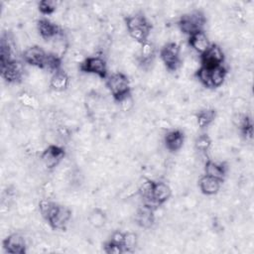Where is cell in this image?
<instances>
[{
    "instance_id": "6da1fadb",
    "label": "cell",
    "mask_w": 254,
    "mask_h": 254,
    "mask_svg": "<svg viewBox=\"0 0 254 254\" xmlns=\"http://www.w3.org/2000/svg\"><path fill=\"white\" fill-rule=\"evenodd\" d=\"M105 85L116 102H119L131 93L130 79L127 74L121 71L111 73L107 77Z\"/></svg>"
},
{
    "instance_id": "7a4b0ae2",
    "label": "cell",
    "mask_w": 254,
    "mask_h": 254,
    "mask_svg": "<svg viewBox=\"0 0 254 254\" xmlns=\"http://www.w3.org/2000/svg\"><path fill=\"white\" fill-rule=\"evenodd\" d=\"M205 23V14L201 10H193L180 17L178 21V29L182 34L190 37L198 31H203Z\"/></svg>"
},
{
    "instance_id": "3957f363",
    "label": "cell",
    "mask_w": 254,
    "mask_h": 254,
    "mask_svg": "<svg viewBox=\"0 0 254 254\" xmlns=\"http://www.w3.org/2000/svg\"><path fill=\"white\" fill-rule=\"evenodd\" d=\"M160 58L169 71H177L182 64L181 51L178 43L168 42L160 51Z\"/></svg>"
},
{
    "instance_id": "277c9868",
    "label": "cell",
    "mask_w": 254,
    "mask_h": 254,
    "mask_svg": "<svg viewBox=\"0 0 254 254\" xmlns=\"http://www.w3.org/2000/svg\"><path fill=\"white\" fill-rule=\"evenodd\" d=\"M65 157L64 149L57 144L48 145L40 154V163L46 170H54Z\"/></svg>"
},
{
    "instance_id": "5b68a950",
    "label": "cell",
    "mask_w": 254,
    "mask_h": 254,
    "mask_svg": "<svg viewBox=\"0 0 254 254\" xmlns=\"http://www.w3.org/2000/svg\"><path fill=\"white\" fill-rule=\"evenodd\" d=\"M107 63L101 56H90L78 65V70L87 74H93L100 78L107 77Z\"/></svg>"
},
{
    "instance_id": "8992f818",
    "label": "cell",
    "mask_w": 254,
    "mask_h": 254,
    "mask_svg": "<svg viewBox=\"0 0 254 254\" xmlns=\"http://www.w3.org/2000/svg\"><path fill=\"white\" fill-rule=\"evenodd\" d=\"M225 56L221 47L217 44H210L207 50L199 56V64L202 66L212 68L218 65H222Z\"/></svg>"
},
{
    "instance_id": "52a82bcc",
    "label": "cell",
    "mask_w": 254,
    "mask_h": 254,
    "mask_svg": "<svg viewBox=\"0 0 254 254\" xmlns=\"http://www.w3.org/2000/svg\"><path fill=\"white\" fill-rule=\"evenodd\" d=\"M25 74V67L22 63L11 60L1 64V75L8 83H18Z\"/></svg>"
},
{
    "instance_id": "ba28073f",
    "label": "cell",
    "mask_w": 254,
    "mask_h": 254,
    "mask_svg": "<svg viewBox=\"0 0 254 254\" xmlns=\"http://www.w3.org/2000/svg\"><path fill=\"white\" fill-rule=\"evenodd\" d=\"M48 53L44 51V49L38 45H33L24 50L22 53L23 61L32 65L33 67L44 69Z\"/></svg>"
},
{
    "instance_id": "9c48e42d",
    "label": "cell",
    "mask_w": 254,
    "mask_h": 254,
    "mask_svg": "<svg viewBox=\"0 0 254 254\" xmlns=\"http://www.w3.org/2000/svg\"><path fill=\"white\" fill-rule=\"evenodd\" d=\"M71 214L72 211L69 207L60 204L47 222L54 230H64L71 219Z\"/></svg>"
},
{
    "instance_id": "30bf717a",
    "label": "cell",
    "mask_w": 254,
    "mask_h": 254,
    "mask_svg": "<svg viewBox=\"0 0 254 254\" xmlns=\"http://www.w3.org/2000/svg\"><path fill=\"white\" fill-rule=\"evenodd\" d=\"M26 239L21 233H11L3 240V248L8 253L23 254L26 252Z\"/></svg>"
},
{
    "instance_id": "8fae6325",
    "label": "cell",
    "mask_w": 254,
    "mask_h": 254,
    "mask_svg": "<svg viewBox=\"0 0 254 254\" xmlns=\"http://www.w3.org/2000/svg\"><path fill=\"white\" fill-rule=\"evenodd\" d=\"M37 32L39 33V36L46 40H53L55 37H57L60 33H62V29L60 26L48 19H39L36 24Z\"/></svg>"
},
{
    "instance_id": "7c38bea8",
    "label": "cell",
    "mask_w": 254,
    "mask_h": 254,
    "mask_svg": "<svg viewBox=\"0 0 254 254\" xmlns=\"http://www.w3.org/2000/svg\"><path fill=\"white\" fill-rule=\"evenodd\" d=\"M185 143V134L179 129L167 131L164 137V144L168 151L178 152L182 150Z\"/></svg>"
},
{
    "instance_id": "4fadbf2b",
    "label": "cell",
    "mask_w": 254,
    "mask_h": 254,
    "mask_svg": "<svg viewBox=\"0 0 254 254\" xmlns=\"http://www.w3.org/2000/svg\"><path fill=\"white\" fill-rule=\"evenodd\" d=\"M69 83H70L69 75L65 70L62 68L52 74L49 85L51 89L55 92H64L68 88Z\"/></svg>"
},
{
    "instance_id": "5bb4252c",
    "label": "cell",
    "mask_w": 254,
    "mask_h": 254,
    "mask_svg": "<svg viewBox=\"0 0 254 254\" xmlns=\"http://www.w3.org/2000/svg\"><path fill=\"white\" fill-rule=\"evenodd\" d=\"M223 181L203 175L198 180V188L200 191L205 195H214L219 192Z\"/></svg>"
},
{
    "instance_id": "9a60e30c",
    "label": "cell",
    "mask_w": 254,
    "mask_h": 254,
    "mask_svg": "<svg viewBox=\"0 0 254 254\" xmlns=\"http://www.w3.org/2000/svg\"><path fill=\"white\" fill-rule=\"evenodd\" d=\"M155 211L145 205L140 206L135 212L136 224L144 229L151 228L155 222Z\"/></svg>"
},
{
    "instance_id": "2e32d148",
    "label": "cell",
    "mask_w": 254,
    "mask_h": 254,
    "mask_svg": "<svg viewBox=\"0 0 254 254\" xmlns=\"http://www.w3.org/2000/svg\"><path fill=\"white\" fill-rule=\"evenodd\" d=\"M173 194V190L170 185L163 181H154L153 186V198L159 203L164 204L167 202Z\"/></svg>"
},
{
    "instance_id": "e0dca14e",
    "label": "cell",
    "mask_w": 254,
    "mask_h": 254,
    "mask_svg": "<svg viewBox=\"0 0 254 254\" xmlns=\"http://www.w3.org/2000/svg\"><path fill=\"white\" fill-rule=\"evenodd\" d=\"M51 47L52 51L50 53L63 60L70 48V43L68 38L62 32L52 40Z\"/></svg>"
},
{
    "instance_id": "ac0fdd59",
    "label": "cell",
    "mask_w": 254,
    "mask_h": 254,
    "mask_svg": "<svg viewBox=\"0 0 254 254\" xmlns=\"http://www.w3.org/2000/svg\"><path fill=\"white\" fill-rule=\"evenodd\" d=\"M189 46L197 54H203L207 48L210 46L208 37L204 31H198L189 37Z\"/></svg>"
},
{
    "instance_id": "d6986e66",
    "label": "cell",
    "mask_w": 254,
    "mask_h": 254,
    "mask_svg": "<svg viewBox=\"0 0 254 254\" xmlns=\"http://www.w3.org/2000/svg\"><path fill=\"white\" fill-rule=\"evenodd\" d=\"M204 175H207L209 177L218 179L220 181H223L225 176H226V172L228 170L227 165L224 162L221 163H217L212 161L211 159H208L204 162Z\"/></svg>"
},
{
    "instance_id": "ffe728a7",
    "label": "cell",
    "mask_w": 254,
    "mask_h": 254,
    "mask_svg": "<svg viewBox=\"0 0 254 254\" xmlns=\"http://www.w3.org/2000/svg\"><path fill=\"white\" fill-rule=\"evenodd\" d=\"M194 115H195L198 128L203 129V128L209 127L213 123L216 117V111L214 108L205 107V108L198 109Z\"/></svg>"
},
{
    "instance_id": "44dd1931",
    "label": "cell",
    "mask_w": 254,
    "mask_h": 254,
    "mask_svg": "<svg viewBox=\"0 0 254 254\" xmlns=\"http://www.w3.org/2000/svg\"><path fill=\"white\" fill-rule=\"evenodd\" d=\"M87 221L92 227L100 229L107 222V215L101 207H94L89 211Z\"/></svg>"
},
{
    "instance_id": "7402d4cb",
    "label": "cell",
    "mask_w": 254,
    "mask_h": 254,
    "mask_svg": "<svg viewBox=\"0 0 254 254\" xmlns=\"http://www.w3.org/2000/svg\"><path fill=\"white\" fill-rule=\"evenodd\" d=\"M59 205L60 204L58 202L52 200V198H46V197L41 198L38 202V209H39V212H40L42 218H44L46 221H48L49 218L57 210Z\"/></svg>"
},
{
    "instance_id": "603a6c76",
    "label": "cell",
    "mask_w": 254,
    "mask_h": 254,
    "mask_svg": "<svg viewBox=\"0 0 254 254\" xmlns=\"http://www.w3.org/2000/svg\"><path fill=\"white\" fill-rule=\"evenodd\" d=\"M18 101L23 105V107L32 110H37L40 107V100L28 91H21L18 94Z\"/></svg>"
},
{
    "instance_id": "cb8c5ba5",
    "label": "cell",
    "mask_w": 254,
    "mask_h": 254,
    "mask_svg": "<svg viewBox=\"0 0 254 254\" xmlns=\"http://www.w3.org/2000/svg\"><path fill=\"white\" fill-rule=\"evenodd\" d=\"M227 69L223 65H218L210 68V77L212 88H216L221 86L226 78Z\"/></svg>"
},
{
    "instance_id": "d4e9b609",
    "label": "cell",
    "mask_w": 254,
    "mask_h": 254,
    "mask_svg": "<svg viewBox=\"0 0 254 254\" xmlns=\"http://www.w3.org/2000/svg\"><path fill=\"white\" fill-rule=\"evenodd\" d=\"M194 75L198 82L203 85L205 88H212L211 77H210V68L200 65L194 72Z\"/></svg>"
},
{
    "instance_id": "484cf974",
    "label": "cell",
    "mask_w": 254,
    "mask_h": 254,
    "mask_svg": "<svg viewBox=\"0 0 254 254\" xmlns=\"http://www.w3.org/2000/svg\"><path fill=\"white\" fill-rule=\"evenodd\" d=\"M212 145V140L207 133L199 134L194 139V148L200 153H206Z\"/></svg>"
},
{
    "instance_id": "4316f807",
    "label": "cell",
    "mask_w": 254,
    "mask_h": 254,
    "mask_svg": "<svg viewBox=\"0 0 254 254\" xmlns=\"http://www.w3.org/2000/svg\"><path fill=\"white\" fill-rule=\"evenodd\" d=\"M153 186L154 181L150 179H146L143 183L139 185L137 194L141 197L142 200L153 197Z\"/></svg>"
},
{
    "instance_id": "83f0119b",
    "label": "cell",
    "mask_w": 254,
    "mask_h": 254,
    "mask_svg": "<svg viewBox=\"0 0 254 254\" xmlns=\"http://www.w3.org/2000/svg\"><path fill=\"white\" fill-rule=\"evenodd\" d=\"M38 10L43 15H53L58 9V2L53 0H43L38 3Z\"/></svg>"
},
{
    "instance_id": "f1b7e54d",
    "label": "cell",
    "mask_w": 254,
    "mask_h": 254,
    "mask_svg": "<svg viewBox=\"0 0 254 254\" xmlns=\"http://www.w3.org/2000/svg\"><path fill=\"white\" fill-rule=\"evenodd\" d=\"M138 245V236L136 233L132 231L125 232V237H124V252H133Z\"/></svg>"
},
{
    "instance_id": "f546056e",
    "label": "cell",
    "mask_w": 254,
    "mask_h": 254,
    "mask_svg": "<svg viewBox=\"0 0 254 254\" xmlns=\"http://www.w3.org/2000/svg\"><path fill=\"white\" fill-rule=\"evenodd\" d=\"M41 193L43 195V197H46V198H53L56 194V186L54 183L50 182V181H47V182H44L42 185H41Z\"/></svg>"
},
{
    "instance_id": "4dcf8cb0",
    "label": "cell",
    "mask_w": 254,
    "mask_h": 254,
    "mask_svg": "<svg viewBox=\"0 0 254 254\" xmlns=\"http://www.w3.org/2000/svg\"><path fill=\"white\" fill-rule=\"evenodd\" d=\"M118 103H119L120 110L122 112L127 113V112H130L134 108V106H135V99L132 96V93H130L129 95H127L126 97L121 99Z\"/></svg>"
},
{
    "instance_id": "1f68e13d",
    "label": "cell",
    "mask_w": 254,
    "mask_h": 254,
    "mask_svg": "<svg viewBox=\"0 0 254 254\" xmlns=\"http://www.w3.org/2000/svg\"><path fill=\"white\" fill-rule=\"evenodd\" d=\"M103 251L107 254H121L124 252V248L123 246L109 240L103 245Z\"/></svg>"
},
{
    "instance_id": "d6a6232c",
    "label": "cell",
    "mask_w": 254,
    "mask_h": 254,
    "mask_svg": "<svg viewBox=\"0 0 254 254\" xmlns=\"http://www.w3.org/2000/svg\"><path fill=\"white\" fill-rule=\"evenodd\" d=\"M154 124H155V128H159L165 131H169L173 127V124L171 123L169 117H157L154 120Z\"/></svg>"
},
{
    "instance_id": "836d02e7",
    "label": "cell",
    "mask_w": 254,
    "mask_h": 254,
    "mask_svg": "<svg viewBox=\"0 0 254 254\" xmlns=\"http://www.w3.org/2000/svg\"><path fill=\"white\" fill-rule=\"evenodd\" d=\"M124 237H125V232H122L120 230H115L111 233L110 236V241L123 246L124 244Z\"/></svg>"
},
{
    "instance_id": "e575fe53",
    "label": "cell",
    "mask_w": 254,
    "mask_h": 254,
    "mask_svg": "<svg viewBox=\"0 0 254 254\" xmlns=\"http://www.w3.org/2000/svg\"><path fill=\"white\" fill-rule=\"evenodd\" d=\"M240 132H241L242 137H243L247 142H248V141H249V142L252 141V138H253V127H252V125H250V126L246 127V128L240 130Z\"/></svg>"
},
{
    "instance_id": "d590c367",
    "label": "cell",
    "mask_w": 254,
    "mask_h": 254,
    "mask_svg": "<svg viewBox=\"0 0 254 254\" xmlns=\"http://www.w3.org/2000/svg\"><path fill=\"white\" fill-rule=\"evenodd\" d=\"M185 246H186V247H187V248H188V247H190V244H189V243H188V242H187V243H186V244H185ZM190 246H191V247H190V248H194V246H195V244H194V243H191V244H190Z\"/></svg>"
}]
</instances>
